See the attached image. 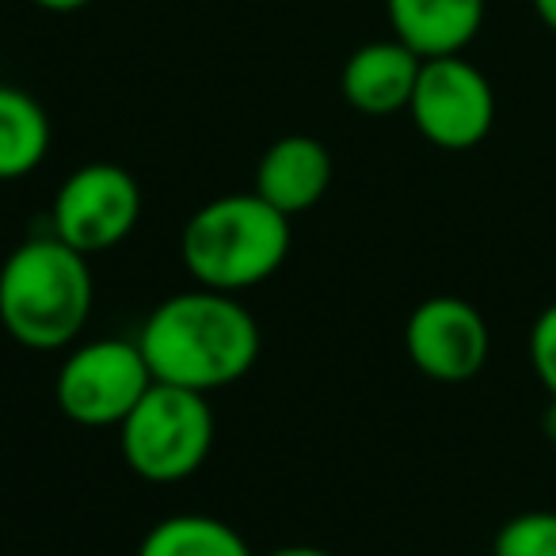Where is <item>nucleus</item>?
Wrapping results in <instances>:
<instances>
[{"instance_id": "obj_1", "label": "nucleus", "mask_w": 556, "mask_h": 556, "mask_svg": "<svg viewBox=\"0 0 556 556\" xmlns=\"http://www.w3.org/2000/svg\"><path fill=\"white\" fill-rule=\"evenodd\" d=\"M138 348L153 381L214 396L252 374L263 336L240 294L179 290L146 317Z\"/></svg>"}, {"instance_id": "obj_2", "label": "nucleus", "mask_w": 556, "mask_h": 556, "mask_svg": "<svg viewBox=\"0 0 556 556\" xmlns=\"http://www.w3.org/2000/svg\"><path fill=\"white\" fill-rule=\"evenodd\" d=\"M96 305L88 255L54 232L16 244L0 263V325L27 351H70Z\"/></svg>"}, {"instance_id": "obj_3", "label": "nucleus", "mask_w": 556, "mask_h": 556, "mask_svg": "<svg viewBox=\"0 0 556 556\" xmlns=\"http://www.w3.org/2000/svg\"><path fill=\"white\" fill-rule=\"evenodd\" d=\"M294 225L255 191H229L202 202L179 232V260L194 287L244 294L282 270Z\"/></svg>"}, {"instance_id": "obj_4", "label": "nucleus", "mask_w": 556, "mask_h": 556, "mask_svg": "<svg viewBox=\"0 0 556 556\" xmlns=\"http://www.w3.org/2000/svg\"><path fill=\"white\" fill-rule=\"evenodd\" d=\"M115 431L134 477L149 484H179L206 465L217 424L210 396L153 381Z\"/></svg>"}, {"instance_id": "obj_5", "label": "nucleus", "mask_w": 556, "mask_h": 556, "mask_svg": "<svg viewBox=\"0 0 556 556\" xmlns=\"http://www.w3.org/2000/svg\"><path fill=\"white\" fill-rule=\"evenodd\" d=\"M153 374L138 340H80L58 366L54 401L80 427H118L149 393Z\"/></svg>"}, {"instance_id": "obj_6", "label": "nucleus", "mask_w": 556, "mask_h": 556, "mask_svg": "<svg viewBox=\"0 0 556 556\" xmlns=\"http://www.w3.org/2000/svg\"><path fill=\"white\" fill-rule=\"evenodd\" d=\"M141 222V187L123 164L73 168L50 202V232L85 255L118 248Z\"/></svg>"}, {"instance_id": "obj_7", "label": "nucleus", "mask_w": 556, "mask_h": 556, "mask_svg": "<svg viewBox=\"0 0 556 556\" xmlns=\"http://www.w3.org/2000/svg\"><path fill=\"white\" fill-rule=\"evenodd\" d=\"M408 118L434 149L465 153L492 134L495 88L465 54L427 58L412 92Z\"/></svg>"}, {"instance_id": "obj_8", "label": "nucleus", "mask_w": 556, "mask_h": 556, "mask_svg": "<svg viewBox=\"0 0 556 556\" xmlns=\"http://www.w3.org/2000/svg\"><path fill=\"white\" fill-rule=\"evenodd\" d=\"M404 351L424 378L439 381V386H462L484 370L492 336H488V320L472 302L454 294H434L408 313Z\"/></svg>"}, {"instance_id": "obj_9", "label": "nucleus", "mask_w": 556, "mask_h": 556, "mask_svg": "<svg viewBox=\"0 0 556 556\" xmlns=\"http://www.w3.org/2000/svg\"><path fill=\"white\" fill-rule=\"evenodd\" d=\"M336 176L332 149L313 134H282L263 149L252 191L287 217L309 214L328 194Z\"/></svg>"}, {"instance_id": "obj_10", "label": "nucleus", "mask_w": 556, "mask_h": 556, "mask_svg": "<svg viewBox=\"0 0 556 556\" xmlns=\"http://www.w3.org/2000/svg\"><path fill=\"white\" fill-rule=\"evenodd\" d=\"M424 58L408 50L401 39H374L351 50L340 73V92L351 111L370 118H389L408 111L416 92Z\"/></svg>"}, {"instance_id": "obj_11", "label": "nucleus", "mask_w": 556, "mask_h": 556, "mask_svg": "<svg viewBox=\"0 0 556 556\" xmlns=\"http://www.w3.org/2000/svg\"><path fill=\"white\" fill-rule=\"evenodd\" d=\"M393 39L419 58L465 54L477 42L488 16V0H386Z\"/></svg>"}, {"instance_id": "obj_12", "label": "nucleus", "mask_w": 556, "mask_h": 556, "mask_svg": "<svg viewBox=\"0 0 556 556\" xmlns=\"http://www.w3.org/2000/svg\"><path fill=\"white\" fill-rule=\"evenodd\" d=\"M50 115L31 92L0 85V184L24 179L50 153Z\"/></svg>"}, {"instance_id": "obj_13", "label": "nucleus", "mask_w": 556, "mask_h": 556, "mask_svg": "<svg viewBox=\"0 0 556 556\" xmlns=\"http://www.w3.org/2000/svg\"><path fill=\"white\" fill-rule=\"evenodd\" d=\"M138 556H255L240 530L210 515H168L141 538Z\"/></svg>"}, {"instance_id": "obj_14", "label": "nucleus", "mask_w": 556, "mask_h": 556, "mask_svg": "<svg viewBox=\"0 0 556 556\" xmlns=\"http://www.w3.org/2000/svg\"><path fill=\"white\" fill-rule=\"evenodd\" d=\"M492 556H556V510H522L495 530Z\"/></svg>"}, {"instance_id": "obj_15", "label": "nucleus", "mask_w": 556, "mask_h": 556, "mask_svg": "<svg viewBox=\"0 0 556 556\" xmlns=\"http://www.w3.org/2000/svg\"><path fill=\"white\" fill-rule=\"evenodd\" d=\"M530 366L545 393L556 401V302L541 309L530 328Z\"/></svg>"}, {"instance_id": "obj_16", "label": "nucleus", "mask_w": 556, "mask_h": 556, "mask_svg": "<svg viewBox=\"0 0 556 556\" xmlns=\"http://www.w3.org/2000/svg\"><path fill=\"white\" fill-rule=\"evenodd\" d=\"M35 9H42V12H54V16H73V12H80V9H88L92 0H31Z\"/></svg>"}, {"instance_id": "obj_17", "label": "nucleus", "mask_w": 556, "mask_h": 556, "mask_svg": "<svg viewBox=\"0 0 556 556\" xmlns=\"http://www.w3.org/2000/svg\"><path fill=\"white\" fill-rule=\"evenodd\" d=\"M263 556H336V553H328V548H320V545H282V548H270V553H263Z\"/></svg>"}, {"instance_id": "obj_18", "label": "nucleus", "mask_w": 556, "mask_h": 556, "mask_svg": "<svg viewBox=\"0 0 556 556\" xmlns=\"http://www.w3.org/2000/svg\"><path fill=\"white\" fill-rule=\"evenodd\" d=\"M530 4H533V16L556 35V0H530Z\"/></svg>"}]
</instances>
